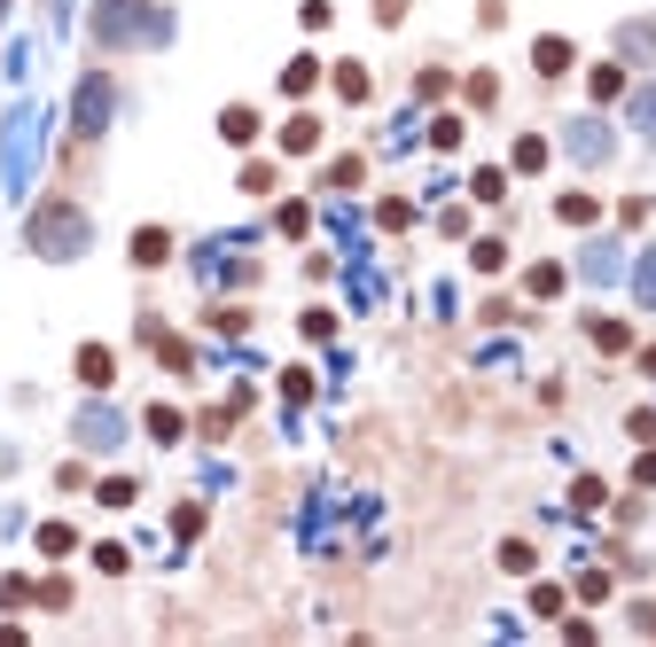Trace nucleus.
<instances>
[{"instance_id": "nucleus-1", "label": "nucleus", "mask_w": 656, "mask_h": 647, "mask_svg": "<svg viewBox=\"0 0 656 647\" xmlns=\"http://www.w3.org/2000/svg\"><path fill=\"white\" fill-rule=\"evenodd\" d=\"M95 40L102 47H164L173 40V17L156 0H102L95 9Z\"/></svg>"}, {"instance_id": "nucleus-2", "label": "nucleus", "mask_w": 656, "mask_h": 647, "mask_svg": "<svg viewBox=\"0 0 656 647\" xmlns=\"http://www.w3.org/2000/svg\"><path fill=\"white\" fill-rule=\"evenodd\" d=\"M87 242H95V227H87V211H78V204H40L32 211V250L40 257H87Z\"/></svg>"}, {"instance_id": "nucleus-3", "label": "nucleus", "mask_w": 656, "mask_h": 647, "mask_svg": "<svg viewBox=\"0 0 656 647\" xmlns=\"http://www.w3.org/2000/svg\"><path fill=\"white\" fill-rule=\"evenodd\" d=\"M32 156H40V110H17L9 133H0V188L9 196L32 188Z\"/></svg>"}, {"instance_id": "nucleus-4", "label": "nucleus", "mask_w": 656, "mask_h": 647, "mask_svg": "<svg viewBox=\"0 0 656 647\" xmlns=\"http://www.w3.org/2000/svg\"><path fill=\"white\" fill-rule=\"evenodd\" d=\"M70 125H78V141H102V133H110V78H102V70H95V78H78Z\"/></svg>"}, {"instance_id": "nucleus-5", "label": "nucleus", "mask_w": 656, "mask_h": 647, "mask_svg": "<svg viewBox=\"0 0 656 647\" xmlns=\"http://www.w3.org/2000/svg\"><path fill=\"white\" fill-rule=\"evenodd\" d=\"M562 141H570V156H579V164H602V156H610V125H602V118H579Z\"/></svg>"}, {"instance_id": "nucleus-6", "label": "nucleus", "mask_w": 656, "mask_h": 647, "mask_svg": "<svg viewBox=\"0 0 656 647\" xmlns=\"http://www.w3.org/2000/svg\"><path fill=\"white\" fill-rule=\"evenodd\" d=\"M118 437H125V421H118L110 406H87V414H78V445H102V452H110Z\"/></svg>"}, {"instance_id": "nucleus-7", "label": "nucleus", "mask_w": 656, "mask_h": 647, "mask_svg": "<svg viewBox=\"0 0 656 647\" xmlns=\"http://www.w3.org/2000/svg\"><path fill=\"white\" fill-rule=\"evenodd\" d=\"M110 375H118L110 343H87V351H78V383H87V391H110Z\"/></svg>"}, {"instance_id": "nucleus-8", "label": "nucleus", "mask_w": 656, "mask_h": 647, "mask_svg": "<svg viewBox=\"0 0 656 647\" xmlns=\"http://www.w3.org/2000/svg\"><path fill=\"white\" fill-rule=\"evenodd\" d=\"M164 257H173V234H164V227H141V234H133V265H164Z\"/></svg>"}, {"instance_id": "nucleus-9", "label": "nucleus", "mask_w": 656, "mask_h": 647, "mask_svg": "<svg viewBox=\"0 0 656 647\" xmlns=\"http://www.w3.org/2000/svg\"><path fill=\"white\" fill-rule=\"evenodd\" d=\"M532 63H539V78H562V70H570V40H555V32H547V40L532 47Z\"/></svg>"}, {"instance_id": "nucleus-10", "label": "nucleus", "mask_w": 656, "mask_h": 647, "mask_svg": "<svg viewBox=\"0 0 656 647\" xmlns=\"http://www.w3.org/2000/svg\"><path fill=\"white\" fill-rule=\"evenodd\" d=\"M579 273H587V282H617V242H594V250L579 257Z\"/></svg>"}, {"instance_id": "nucleus-11", "label": "nucleus", "mask_w": 656, "mask_h": 647, "mask_svg": "<svg viewBox=\"0 0 656 647\" xmlns=\"http://www.w3.org/2000/svg\"><path fill=\"white\" fill-rule=\"evenodd\" d=\"M587 95H594V102H617V95H625V70H617V63L587 70Z\"/></svg>"}, {"instance_id": "nucleus-12", "label": "nucleus", "mask_w": 656, "mask_h": 647, "mask_svg": "<svg viewBox=\"0 0 656 647\" xmlns=\"http://www.w3.org/2000/svg\"><path fill=\"white\" fill-rule=\"evenodd\" d=\"M313 86H320V63H313V55H297V63L282 70V95H313Z\"/></svg>"}, {"instance_id": "nucleus-13", "label": "nucleus", "mask_w": 656, "mask_h": 647, "mask_svg": "<svg viewBox=\"0 0 656 647\" xmlns=\"http://www.w3.org/2000/svg\"><path fill=\"white\" fill-rule=\"evenodd\" d=\"M469 196H477V204H501V196H509V172H501V164H484V172L469 179Z\"/></svg>"}, {"instance_id": "nucleus-14", "label": "nucleus", "mask_w": 656, "mask_h": 647, "mask_svg": "<svg viewBox=\"0 0 656 647\" xmlns=\"http://www.w3.org/2000/svg\"><path fill=\"white\" fill-rule=\"evenodd\" d=\"M633 297L656 312V250H641V257H633Z\"/></svg>"}, {"instance_id": "nucleus-15", "label": "nucleus", "mask_w": 656, "mask_h": 647, "mask_svg": "<svg viewBox=\"0 0 656 647\" xmlns=\"http://www.w3.org/2000/svg\"><path fill=\"white\" fill-rule=\"evenodd\" d=\"M282 149H289V156L320 149V125H313V118H289V125H282Z\"/></svg>"}, {"instance_id": "nucleus-16", "label": "nucleus", "mask_w": 656, "mask_h": 647, "mask_svg": "<svg viewBox=\"0 0 656 647\" xmlns=\"http://www.w3.org/2000/svg\"><path fill=\"white\" fill-rule=\"evenodd\" d=\"M181 429H188V421H181V406H149V437H156V445H173Z\"/></svg>"}, {"instance_id": "nucleus-17", "label": "nucleus", "mask_w": 656, "mask_h": 647, "mask_svg": "<svg viewBox=\"0 0 656 647\" xmlns=\"http://www.w3.org/2000/svg\"><path fill=\"white\" fill-rule=\"evenodd\" d=\"M219 133L242 149V141H259V118H251V110H219Z\"/></svg>"}, {"instance_id": "nucleus-18", "label": "nucleus", "mask_w": 656, "mask_h": 647, "mask_svg": "<svg viewBox=\"0 0 656 647\" xmlns=\"http://www.w3.org/2000/svg\"><path fill=\"white\" fill-rule=\"evenodd\" d=\"M633 133L656 141V86H641V95H633Z\"/></svg>"}, {"instance_id": "nucleus-19", "label": "nucleus", "mask_w": 656, "mask_h": 647, "mask_svg": "<svg viewBox=\"0 0 656 647\" xmlns=\"http://www.w3.org/2000/svg\"><path fill=\"white\" fill-rule=\"evenodd\" d=\"M587 336H594V351H625V343H633V328H625V320H594Z\"/></svg>"}, {"instance_id": "nucleus-20", "label": "nucleus", "mask_w": 656, "mask_h": 647, "mask_svg": "<svg viewBox=\"0 0 656 647\" xmlns=\"http://www.w3.org/2000/svg\"><path fill=\"white\" fill-rule=\"evenodd\" d=\"M337 95H345V102H368V70H360V63H337Z\"/></svg>"}, {"instance_id": "nucleus-21", "label": "nucleus", "mask_w": 656, "mask_h": 647, "mask_svg": "<svg viewBox=\"0 0 656 647\" xmlns=\"http://www.w3.org/2000/svg\"><path fill=\"white\" fill-rule=\"evenodd\" d=\"M555 211H562V219H570V227H594V211H602V204H594V196H562V204H555Z\"/></svg>"}, {"instance_id": "nucleus-22", "label": "nucleus", "mask_w": 656, "mask_h": 647, "mask_svg": "<svg viewBox=\"0 0 656 647\" xmlns=\"http://www.w3.org/2000/svg\"><path fill=\"white\" fill-rule=\"evenodd\" d=\"M524 289H532V297H562V265H532Z\"/></svg>"}, {"instance_id": "nucleus-23", "label": "nucleus", "mask_w": 656, "mask_h": 647, "mask_svg": "<svg viewBox=\"0 0 656 647\" xmlns=\"http://www.w3.org/2000/svg\"><path fill=\"white\" fill-rule=\"evenodd\" d=\"M539 164H547V141L524 133V141H516V172H539Z\"/></svg>"}, {"instance_id": "nucleus-24", "label": "nucleus", "mask_w": 656, "mask_h": 647, "mask_svg": "<svg viewBox=\"0 0 656 647\" xmlns=\"http://www.w3.org/2000/svg\"><path fill=\"white\" fill-rule=\"evenodd\" d=\"M40 546H47V553H70L78 538H70V523H40Z\"/></svg>"}, {"instance_id": "nucleus-25", "label": "nucleus", "mask_w": 656, "mask_h": 647, "mask_svg": "<svg viewBox=\"0 0 656 647\" xmlns=\"http://www.w3.org/2000/svg\"><path fill=\"white\" fill-rule=\"evenodd\" d=\"M469 257H477V273H501V265H509V250H501V242H477Z\"/></svg>"}, {"instance_id": "nucleus-26", "label": "nucleus", "mask_w": 656, "mask_h": 647, "mask_svg": "<svg viewBox=\"0 0 656 647\" xmlns=\"http://www.w3.org/2000/svg\"><path fill=\"white\" fill-rule=\"evenodd\" d=\"M501 570H516V578L532 570V546H524V538H509V546H501Z\"/></svg>"}, {"instance_id": "nucleus-27", "label": "nucleus", "mask_w": 656, "mask_h": 647, "mask_svg": "<svg viewBox=\"0 0 656 647\" xmlns=\"http://www.w3.org/2000/svg\"><path fill=\"white\" fill-rule=\"evenodd\" d=\"M102 507H133V476H110L102 484Z\"/></svg>"}, {"instance_id": "nucleus-28", "label": "nucleus", "mask_w": 656, "mask_h": 647, "mask_svg": "<svg viewBox=\"0 0 656 647\" xmlns=\"http://www.w3.org/2000/svg\"><path fill=\"white\" fill-rule=\"evenodd\" d=\"M375 17H383V24H398V17H406V0H375Z\"/></svg>"}, {"instance_id": "nucleus-29", "label": "nucleus", "mask_w": 656, "mask_h": 647, "mask_svg": "<svg viewBox=\"0 0 656 647\" xmlns=\"http://www.w3.org/2000/svg\"><path fill=\"white\" fill-rule=\"evenodd\" d=\"M0 24H9V0H0Z\"/></svg>"}]
</instances>
